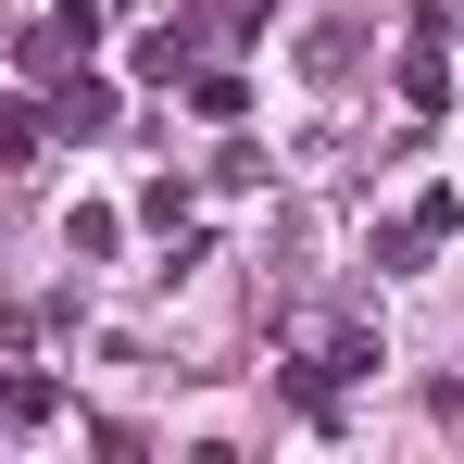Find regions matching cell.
Segmentation results:
<instances>
[{"label": "cell", "mask_w": 464, "mask_h": 464, "mask_svg": "<svg viewBox=\"0 0 464 464\" xmlns=\"http://www.w3.org/2000/svg\"><path fill=\"white\" fill-rule=\"evenodd\" d=\"M101 126H113V88L63 63V76H51V139H101Z\"/></svg>", "instance_id": "obj_1"}, {"label": "cell", "mask_w": 464, "mask_h": 464, "mask_svg": "<svg viewBox=\"0 0 464 464\" xmlns=\"http://www.w3.org/2000/svg\"><path fill=\"white\" fill-rule=\"evenodd\" d=\"M51 414H63V377H38V364L0 377V427H51Z\"/></svg>", "instance_id": "obj_2"}, {"label": "cell", "mask_w": 464, "mask_h": 464, "mask_svg": "<svg viewBox=\"0 0 464 464\" xmlns=\"http://www.w3.org/2000/svg\"><path fill=\"white\" fill-rule=\"evenodd\" d=\"M188 101H201V113H214V126H238V113H251V76H227V63H188Z\"/></svg>", "instance_id": "obj_3"}, {"label": "cell", "mask_w": 464, "mask_h": 464, "mask_svg": "<svg viewBox=\"0 0 464 464\" xmlns=\"http://www.w3.org/2000/svg\"><path fill=\"white\" fill-rule=\"evenodd\" d=\"M401 101H414V113H440V101H452V63H440V38H414V51H401Z\"/></svg>", "instance_id": "obj_4"}, {"label": "cell", "mask_w": 464, "mask_h": 464, "mask_svg": "<svg viewBox=\"0 0 464 464\" xmlns=\"http://www.w3.org/2000/svg\"><path fill=\"white\" fill-rule=\"evenodd\" d=\"M188 63H201V38H188V25H151V38H139V76H151V88H176Z\"/></svg>", "instance_id": "obj_5"}, {"label": "cell", "mask_w": 464, "mask_h": 464, "mask_svg": "<svg viewBox=\"0 0 464 464\" xmlns=\"http://www.w3.org/2000/svg\"><path fill=\"white\" fill-rule=\"evenodd\" d=\"M63 251H113V201H76L63 214Z\"/></svg>", "instance_id": "obj_6"}]
</instances>
